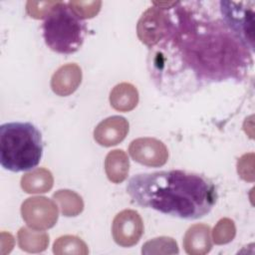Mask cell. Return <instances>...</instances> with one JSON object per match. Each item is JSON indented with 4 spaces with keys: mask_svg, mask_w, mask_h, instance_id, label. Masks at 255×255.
<instances>
[{
    "mask_svg": "<svg viewBox=\"0 0 255 255\" xmlns=\"http://www.w3.org/2000/svg\"><path fill=\"white\" fill-rule=\"evenodd\" d=\"M127 192L141 207L182 219L203 217L217 200L216 188L208 178L184 170L135 174L129 178Z\"/></svg>",
    "mask_w": 255,
    "mask_h": 255,
    "instance_id": "7a4b0ae2",
    "label": "cell"
},
{
    "mask_svg": "<svg viewBox=\"0 0 255 255\" xmlns=\"http://www.w3.org/2000/svg\"><path fill=\"white\" fill-rule=\"evenodd\" d=\"M220 13L228 28L251 52L254 50V2L220 1Z\"/></svg>",
    "mask_w": 255,
    "mask_h": 255,
    "instance_id": "5b68a950",
    "label": "cell"
},
{
    "mask_svg": "<svg viewBox=\"0 0 255 255\" xmlns=\"http://www.w3.org/2000/svg\"><path fill=\"white\" fill-rule=\"evenodd\" d=\"M53 252L57 255H87L89 250L87 244L81 238L74 235H65L59 237L54 242Z\"/></svg>",
    "mask_w": 255,
    "mask_h": 255,
    "instance_id": "ac0fdd59",
    "label": "cell"
},
{
    "mask_svg": "<svg viewBox=\"0 0 255 255\" xmlns=\"http://www.w3.org/2000/svg\"><path fill=\"white\" fill-rule=\"evenodd\" d=\"M254 154L252 152L242 155L237 162V171L240 177L246 181H254Z\"/></svg>",
    "mask_w": 255,
    "mask_h": 255,
    "instance_id": "603a6c76",
    "label": "cell"
},
{
    "mask_svg": "<svg viewBox=\"0 0 255 255\" xmlns=\"http://www.w3.org/2000/svg\"><path fill=\"white\" fill-rule=\"evenodd\" d=\"M53 199L58 204L64 216L73 217L79 215L84 209L82 197L70 189H60L53 194Z\"/></svg>",
    "mask_w": 255,
    "mask_h": 255,
    "instance_id": "e0dca14e",
    "label": "cell"
},
{
    "mask_svg": "<svg viewBox=\"0 0 255 255\" xmlns=\"http://www.w3.org/2000/svg\"><path fill=\"white\" fill-rule=\"evenodd\" d=\"M54 183V178L50 170L39 167L25 173L21 178V187L27 193L48 192Z\"/></svg>",
    "mask_w": 255,
    "mask_h": 255,
    "instance_id": "9a60e30c",
    "label": "cell"
},
{
    "mask_svg": "<svg viewBox=\"0 0 255 255\" xmlns=\"http://www.w3.org/2000/svg\"><path fill=\"white\" fill-rule=\"evenodd\" d=\"M173 14L176 20L166 13L164 35L157 44L149 48L153 49L151 54L175 51L174 55L167 58L175 57L177 61L165 73L175 66V72H186L191 80L200 84L238 79L246 72L248 65H251L248 49L232 33L224 20L197 22L193 13L190 14V10L185 7H176Z\"/></svg>",
    "mask_w": 255,
    "mask_h": 255,
    "instance_id": "6da1fadb",
    "label": "cell"
},
{
    "mask_svg": "<svg viewBox=\"0 0 255 255\" xmlns=\"http://www.w3.org/2000/svg\"><path fill=\"white\" fill-rule=\"evenodd\" d=\"M143 233V222L135 210L125 209L113 221L112 234L115 242L123 247L135 245Z\"/></svg>",
    "mask_w": 255,
    "mask_h": 255,
    "instance_id": "52a82bcc",
    "label": "cell"
},
{
    "mask_svg": "<svg viewBox=\"0 0 255 255\" xmlns=\"http://www.w3.org/2000/svg\"><path fill=\"white\" fill-rule=\"evenodd\" d=\"M128 153L134 161L149 167L162 166L168 159V150L165 144L153 137L133 139L128 146Z\"/></svg>",
    "mask_w": 255,
    "mask_h": 255,
    "instance_id": "ba28073f",
    "label": "cell"
},
{
    "mask_svg": "<svg viewBox=\"0 0 255 255\" xmlns=\"http://www.w3.org/2000/svg\"><path fill=\"white\" fill-rule=\"evenodd\" d=\"M58 1H28L26 11L34 19H43L51 12Z\"/></svg>",
    "mask_w": 255,
    "mask_h": 255,
    "instance_id": "7402d4cb",
    "label": "cell"
},
{
    "mask_svg": "<svg viewBox=\"0 0 255 255\" xmlns=\"http://www.w3.org/2000/svg\"><path fill=\"white\" fill-rule=\"evenodd\" d=\"M19 247L29 253H38L46 250L49 245V235L40 230H32L27 227L19 229L18 234Z\"/></svg>",
    "mask_w": 255,
    "mask_h": 255,
    "instance_id": "2e32d148",
    "label": "cell"
},
{
    "mask_svg": "<svg viewBox=\"0 0 255 255\" xmlns=\"http://www.w3.org/2000/svg\"><path fill=\"white\" fill-rule=\"evenodd\" d=\"M111 106L119 112H129L133 110L138 103V92L136 88L129 83H121L111 91Z\"/></svg>",
    "mask_w": 255,
    "mask_h": 255,
    "instance_id": "5bb4252c",
    "label": "cell"
},
{
    "mask_svg": "<svg viewBox=\"0 0 255 255\" xmlns=\"http://www.w3.org/2000/svg\"><path fill=\"white\" fill-rule=\"evenodd\" d=\"M43 154L40 130L31 123H6L0 127V163L18 172L37 166Z\"/></svg>",
    "mask_w": 255,
    "mask_h": 255,
    "instance_id": "3957f363",
    "label": "cell"
},
{
    "mask_svg": "<svg viewBox=\"0 0 255 255\" xmlns=\"http://www.w3.org/2000/svg\"><path fill=\"white\" fill-rule=\"evenodd\" d=\"M154 5V4H153ZM166 10L160 6L148 8L137 23V36L148 48L157 44L163 37L166 28Z\"/></svg>",
    "mask_w": 255,
    "mask_h": 255,
    "instance_id": "9c48e42d",
    "label": "cell"
},
{
    "mask_svg": "<svg viewBox=\"0 0 255 255\" xmlns=\"http://www.w3.org/2000/svg\"><path fill=\"white\" fill-rule=\"evenodd\" d=\"M128 128L129 125L126 118L121 116L109 117L96 127L94 138L103 146L117 145L126 138Z\"/></svg>",
    "mask_w": 255,
    "mask_h": 255,
    "instance_id": "30bf717a",
    "label": "cell"
},
{
    "mask_svg": "<svg viewBox=\"0 0 255 255\" xmlns=\"http://www.w3.org/2000/svg\"><path fill=\"white\" fill-rule=\"evenodd\" d=\"M81 82V68L75 63H70L61 66L54 73L51 79V88L56 95L67 97L78 89Z\"/></svg>",
    "mask_w": 255,
    "mask_h": 255,
    "instance_id": "8fae6325",
    "label": "cell"
},
{
    "mask_svg": "<svg viewBox=\"0 0 255 255\" xmlns=\"http://www.w3.org/2000/svg\"><path fill=\"white\" fill-rule=\"evenodd\" d=\"M21 214L26 224L36 230L52 228L58 220V205L45 196L27 198L21 205Z\"/></svg>",
    "mask_w": 255,
    "mask_h": 255,
    "instance_id": "8992f818",
    "label": "cell"
},
{
    "mask_svg": "<svg viewBox=\"0 0 255 255\" xmlns=\"http://www.w3.org/2000/svg\"><path fill=\"white\" fill-rule=\"evenodd\" d=\"M183 247L189 255H204L211 250L210 227L206 224H194L188 228L183 238Z\"/></svg>",
    "mask_w": 255,
    "mask_h": 255,
    "instance_id": "7c38bea8",
    "label": "cell"
},
{
    "mask_svg": "<svg viewBox=\"0 0 255 255\" xmlns=\"http://www.w3.org/2000/svg\"><path fill=\"white\" fill-rule=\"evenodd\" d=\"M70 8L81 19L95 17L102 6V1H69Z\"/></svg>",
    "mask_w": 255,
    "mask_h": 255,
    "instance_id": "44dd1931",
    "label": "cell"
},
{
    "mask_svg": "<svg viewBox=\"0 0 255 255\" xmlns=\"http://www.w3.org/2000/svg\"><path fill=\"white\" fill-rule=\"evenodd\" d=\"M142 254H177V243L171 237L161 236L148 240L142 245Z\"/></svg>",
    "mask_w": 255,
    "mask_h": 255,
    "instance_id": "d6986e66",
    "label": "cell"
},
{
    "mask_svg": "<svg viewBox=\"0 0 255 255\" xmlns=\"http://www.w3.org/2000/svg\"><path fill=\"white\" fill-rule=\"evenodd\" d=\"M129 160L123 149L110 151L105 159V171L108 178L114 183H121L128 177Z\"/></svg>",
    "mask_w": 255,
    "mask_h": 255,
    "instance_id": "4fadbf2b",
    "label": "cell"
},
{
    "mask_svg": "<svg viewBox=\"0 0 255 255\" xmlns=\"http://www.w3.org/2000/svg\"><path fill=\"white\" fill-rule=\"evenodd\" d=\"M46 45L60 54H73L83 45L87 25L66 2L58 1L42 25Z\"/></svg>",
    "mask_w": 255,
    "mask_h": 255,
    "instance_id": "277c9868",
    "label": "cell"
},
{
    "mask_svg": "<svg viewBox=\"0 0 255 255\" xmlns=\"http://www.w3.org/2000/svg\"><path fill=\"white\" fill-rule=\"evenodd\" d=\"M236 235L234 221L230 218H221L213 228L212 237L215 244L222 245L229 243Z\"/></svg>",
    "mask_w": 255,
    "mask_h": 255,
    "instance_id": "ffe728a7",
    "label": "cell"
}]
</instances>
